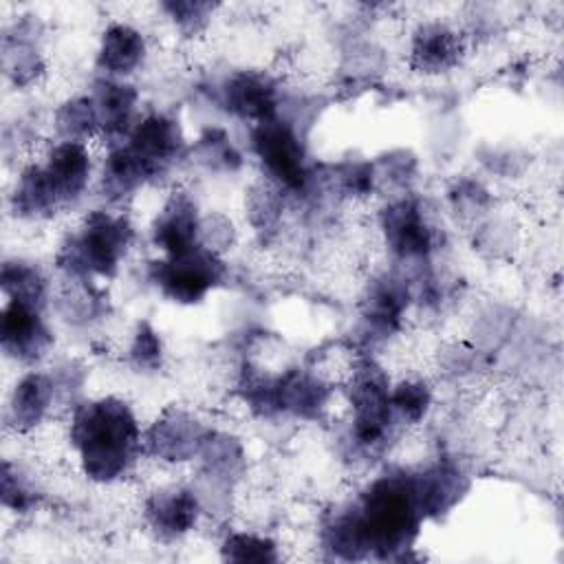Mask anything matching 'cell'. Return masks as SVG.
<instances>
[{"label":"cell","instance_id":"1","mask_svg":"<svg viewBox=\"0 0 564 564\" xmlns=\"http://www.w3.org/2000/svg\"><path fill=\"white\" fill-rule=\"evenodd\" d=\"M66 441L79 474L101 487L130 478L143 452V425L132 403L119 394L84 397L68 410Z\"/></svg>","mask_w":564,"mask_h":564},{"label":"cell","instance_id":"2","mask_svg":"<svg viewBox=\"0 0 564 564\" xmlns=\"http://www.w3.org/2000/svg\"><path fill=\"white\" fill-rule=\"evenodd\" d=\"M366 560L408 562L425 524L416 502L412 467L390 465L346 500Z\"/></svg>","mask_w":564,"mask_h":564},{"label":"cell","instance_id":"3","mask_svg":"<svg viewBox=\"0 0 564 564\" xmlns=\"http://www.w3.org/2000/svg\"><path fill=\"white\" fill-rule=\"evenodd\" d=\"M137 242V225L117 207L88 209L64 234L53 264L64 280H115Z\"/></svg>","mask_w":564,"mask_h":564},{"label":"cell","instance_id":"4","mask_svg":"<svg viewBox=\"0 0 564 564\" xmlns=\"http://www.w3.org/2000/svg\"><path fill=\"white\" fill-rule=\"evenodd\" d=\"M390 388L392 379L379 359L368 350H359L344 383L350 410L344 445L352 460L381 458L401 436L403 430L390 412Z\"/></svg>","mask_w":564,"mask_h":564},{"label":"cell","instance_id":"5","mask_svg":"<svg viewBox=\"0 0 564 564\" xmlns=\"http://www.w3.org/2000/svg\"><path fill=\"white\" fill-rule=\"evenodd\" d=\"M249 152L262 178L275 185L286 198L315 194L317 161L311 159L304 126L284 112L249 126Z\"/></svg>","mask_w":564,"mask_h":564},{"label":"cell","instance_id":"6","mask_svg":"<svg viewBox=\"0 0 564 564\" xmlns=\"http://www.w3.org/2000/svg\"><path fill=\"white\" fill-rule=\"evenodd\" d=\"M377 227L390 264L403 271L432 264L445 238L427 200L416 192L386 198L377 212Z\"/></svg>","mask_w":564,"mask_h":564},{"label":"cell","instance_id":"7","mask_svg":"<svg viewBox=\"0 0 564 564\" xmlns=\"http://www.w3.org/2000/svg\"><path fill=\"white\" fill-rule=\"evenodd\" d=\"M225 256L198 245L174 256H156L145 262V282L170 304L198 306L227 282Z\"/></svg>","mask_w":564,"mask_h":564},{"label":"cell","instance_id":"8","mask_svg":"<svg viewBox=\"0 0 564 564\" xmlns=\"http://www.w3.org/2000/svg\"><path fill=\"white\" fill-rule=\"evenodd\" d=\"M247 447L240 436L212 427L194 460L196 476L192 480L205 516L223 518L231 509L234 491L247 476Z\"/></svg>","mask_w":564,"mask_h":564},{"label":"cell","instance_id":"9","mask_svg":"<svg viewBox=\"0 0 564 564\" xmlns=\"http://www.w3.org/2000/svg\"><path fill=\"white\" fill-rule=\"evenodd\" d=\"M412 306V284L401 269L390 264L388 269L372 273L364 284L357 304L359 333L366 346L364 350L370 352L372 346L386 344L399 335Z\"/></svg>","mask_w":564,"mask_h":564},{"label":"cell","instance_id":"10","mask_svg":"<svg viewBox=\"0 0 564 564\" xmlns=\"http://www.w3.org/2000/svg\"><path fill=\"white\" fill-rule=\"evenodd\" d=\"M212 97L220 112L253 126L275 117L286 95L271 73L260 68H234L220 77Z\"/></svg>","mask_w":564,"mask_h":564},{"label":"cell","instance_id":"11","mask_svg":"<svg viewBox=\"0 0 564 564\" xmlns=\"http://www.w3.org/2000/svg\"><path fill=\"white\" fill-rule=\"evenodd\" d=\"M123 143L145 163L156 183L170 176L189 154L183 123L167 110L141 112Z\"/></svg>","mask_w":564,"mask_h":564},{"label":"cell","instance_id":"12","mask_svg":"<svg viewBox=\"0 0 564 564\" xmlns=\"http://www.w3.org/2000/svg\"><path fill=\"white\" fill-rule=\"evenodd\" d=\"M212 425L196 412L170 403L143 427V452L161 465L194 463Z\"/></svg>","mask_w":564,"mask_h":564},{"label":"cell","instance_id":"13","mask_svg":"<svg viewBox=\"0 0 564 564\" xmlns=\"http://www.w3.org/2000/svg\"><path fill=\"white\" fill-rule=\"evenodd\" d=\"M55 348L48 311L4 300L0 308V350L7 361L31 370L40 368Z\"/></svg>","mask_w":564,"mask_h":564},{"label":"cell","instance_id":"14","mask_svg":"<svg viewBox=\"0 0 564 564\" xmlns=\"http://www.w3.org/2000/svg\"><path fill=\"white\" fill-rule=\"evenodd\" d=\"M203 518V502L192 482L159 485L141 500V522L161 544L185 540Z\"/></svg>","mask_w":564,"mask_h":564},{"label":"cell","instance_id":"15","mask_svg":"<svg viewBox=\"0 0 564 564\" xmlns=\"http://www.w3.org/2000/svg\"><path fill=\"white\" fill-rule=\"evenodd\" d=\"M42 37L44 22L40 15H20L4 26L0 66L4 82L13 90H31L46 75Z\"/></svg>","mask_w":564,"mask_h":564},{"label":"cell","instance_id":"16","mask_svg":"<svg viewBox=\"0 0 564 564\" xmlns=\"http://www.w3.org/2000/svg\"><path fill=\"white\" fill-rule=\"evenodd\" d=\"M203 212L196 196L181 185H174L161 200L150 220L148 238L159 256H174L200 245Z\"/></svg>","mask_w":564,"mask_h":564},{"label":"cell","instance_id":"17","mask_svg":"<svg viewBox=\"0 0 564 564\" xmlns=\"http://www.w3.org/2000/svg\"><path fill=\"white\" fill-rule=\"evenodd\" d=\"M467 55V37L443 20H423L410 31L408 66L421 77H443L456 70Z\"/></svg>","mask_w":564,"mask_h":564},{"label":"cell","instance_id":"18","mask_svg":"<svg viewBox=\"0 0 564 564\" xmlns=\"http://www.w3.org/2000/svg\"><path fill=\"white\" fill-rule=\"evenodd\" d=\"M412 480L425 522L445 520L471 489V476L467 469L447 456H438L425 465L412 467Z\"/></svg>","mask_w":564,"mask_h":564},{"label":"cell","instance_id":"19","mask_svg":"<svg viewBox=\"0 0 564 564\" xmlns=\"http://www.w3.org/2000/svg\"><path fill=\"white\" fill-rule=\"evenodd\" d=\"M59 410L57 390L48 370H24L9 388L4 401V427L15 436L37 432Z\"/></svg>","mask_w":564,"mask_h":564},{"label":"cell","instance_id":"20","mask_svg":"<svg viewBox=\"0 0 564 564\" xmlns=\"http://www.w3.org/2000/svg\"><path fill=\"white\" fill-rule=\"evenodd\" d=\"M40 163L64 212L77 207L86 198L93 181L97 178V161L88 143L51 141L42 150Z\"/></svg>","mask_w":564,"mask_h":564},{"label":"cell","instance_id":"21","mask_svg":"<svg viewBox=\"0 0 564 564\" xmlns=\"http://www.w3.org/2000/svg\"><path fill=\"white\" fill-rule=\"evenodd\" d=\"M88 95L93 97L97 110L99 139L106 145L121 143L141 117L139 88L130 79L93 77Z\"/></svg>","mask_w":564,"mask_h":564},{"label":"cell","instance_id":"22","mask_svg":"<svg viewBox=\"0 0 564 564\" xmlns=\"http://www.w3.org/2000/svg\"><path fill=\"white\" fill-rule=\"evenodd\" d=\"M97 194L106 207L121 209L145 187L156 185L145 163L121 141L106 145L101 161L97 163Z\"/></svg>","mask_w":564,"mask_h":564},{"label":"cell","instance_id":"23","mask_svg":"<svg viewBox=\"0 0 564 564\" xmlns=\"http://www.w3.org/2000/svg\"><path fill=\"white\" fill-rule=\"evenodd\" d=\"M148 59L145 33L123 20H112L99 31L95 48V77L130 79Z\"/></svg>","mask_w":564,"mask_h":564},{"label":"cell","instance_id":"24","mask_svg":"<svg viewBox=\"0 0 564 564\" xmlns=\"http://www.w3.org/2000/svg\"><path fill=\"white\" fill-rule=\"evenodd\" d=\"M7 212L26 225L48 223L64 212L40 159L22 163L15 172L7 192Z\"/></svg>","mask_w":564,"mask_h":564},{"label":"cell","instance_id":"25","mask_svg":"<svg viewBox=\"0 0 564 564\" xmlns=\"http://www.w3.org/2000/svg\"><path fill=\"white\" fill-rule=\"evenodd\" d=\"M333 386L311 368L291 366L278 372V412L297 421H322L333 401Z\"/></svg>","mask_w":564,"mask_h":564},{"label":"cell","instance_id":"26","mask_svg":"<svg viewBox=\"0 0 564 564\" xmlns=\"http://www.w3.org/2000/svg\"><path fill=\"white\" fill-rule=\"evenodd\" d=\"M51 313L68 328H90L110 315V297L99 282L62 278L53 293Z\"/></svg>","mask_w":564,"mask_h":564},{"label":"cell","instance_id":"27","mask_svg":"<svg viewBox=\"0 0 564 564\" xmlns=\"http://www.w3.org/2000/svg\"><path fill=\"white\" fill-rule=\"evenodd\" d=\"M0 289L4 300H15L42 311H51L53 280L46 269L24 256H7L0 264Z\"/></svg>","mask_w":564,"mask_h":564},{"label":"cell","instance_id":"28","mask_svg":"<svg viewBox=\"0 0 564 564\" xmlns=\"http://www.w3.org/2000/svg\"><path fill=\"white\" fill-rule=\"evenodd\" d=\"M187 161L207 174L231 176L245 167V152L231 139L227 128L212 123L200 128L196 139L189 141Z\"/></svg>","mask_w":564,"mask_h":564},{"label":"cell","instance_id":"29","mask_svg":"<svg viewBox=\"0 0 564 564\" xmlns=\"http://www.w3.org/2000/svg\"><path fill=\"white\" fill-rule=\"evenodd\" d=\"M44 489L35 471L18 458L4 456L0 467V505L7 513L29 516L40 509Z\"/></svg>","mask_w":564,"mask_h":564},{"label":"cell","instance_id":"30","mask_svg":"<svg viewBox=\"0 0 564 564\" xmlns=\"http://www.w3.org/2000/svg\"><path fill=\"white\" fill-rule=\"evenodd\" d=\"M51 130L55 141L90 143L99 139V119L88 93L64 97L51 115Z\"/></svg>","mask_w":564,"mask_h":564},{"label":"cell","instance_id":"31","mask_svg":"<svg viewBox=\"0 0 564 564\" xmlns=\"http://www.w3.org/2000/svg\"><path fill=\"white\" fill-rule=\"evenodd\" d=\"M286 200L289 198L262 176L245 192V220L262 242L278 236Z\"/></svg>","mask_w":564,"mask_h":564},{"label":"cell","instance_id":"32","mask_svg":"<svg viewBox=\"0 0 564 564\" xmlns=\"http://www.w3.org/2000/svg\"><path fill=\"white\" fill-rule=\"evenodd\" d=\"M236 392L245 408L258 419H278V372L245 361L236 381Z\"/></svg>","mask_w":564,"mask_h":564},{"label":"cell","instance_id":"33","mask_svg":"<svg viewBox=\"0 0 564 564\" xmlns=\"http://www.w3.org/2000/svg\"><path fill=\"white\" fill-rule=\"evenodd\" d=\"M434 405V388L423 377H403L392 381L390 388V412L394 423L405 432L423 423Z\"/></svg>","mask_w":564,"mask_h":564},{"label":"cell","instance_id":"34","mask_svg":"<svg viewBox=\"0 0 564 564\" xmlns=\"http://www.w3.org/2000/svg\"><path fill=\"white\" fill-rule=\"evenodd\" d=\"M445 203L456 220L469 225H476L494 212V194L474 174L456 176L445 189Z\"/></svg>","mask_w":564,"mask_h":564},{"label":"cell","instance_id":"35","mask_svg":"<svg viewBox=\"0 0 564 564\" xmlns=\"http://www.w3.org/2000/svg\"><path fill=\"white\" fill-rule=\"evenodd\" d=\"M165 341L161 330L150 322V319H137L130 337H128V346H126V364L132 372L150 377L163 370L165 366Z\"/></svg>","mask_w":564,"mask_h":564},{"label":"cell","instance_id":"36","mask_svg":"<svg viewBox=\"0 0 564 564\" xmlns=\"http://www.w3.org/2000/svg\"><path fill=\"white\" fill-rule=\"evenodd\" d=\"M218 555L220 560L236 564H275L282 560L280 542L275 538L247 529L227 531L218 544Z\"/></svg>","mask_w":564,"mask_h":564},{"label":"cell","instance_id":"37","mask_svg":"<svg viewBox=\"0 0 564 564\" xmlns=\"http://www.w3.org/2000/svg\"><path fill=\"white\" fill-rule=\"evenodd\" d=\"M372 165L377 192H388L386 198L412 192V185L419 178V159L412 150L405 148L381 152L372 159Z\"/></svg>","mask_w":564,"mask_h":564},{"label":"cell","instance_id":"38","mask_svg":"<svg viewBox=\"0 0 564 564\" xmlns=\"http://www.w3.org/2000/svg\"><path fill=\"white\" fill-rule=\"evenodd\" d=\"M216 9V2L203 0H165L159 4V11L183 37H198L200 33H205L212 24Z\"/></svg>","mask_w":564,"mask_h":564},{"label":"cell","instance_id":"39","mask_svg":"<svg viewBox=\"0 0 564 564\" xmlns=\"http://www.w3.org/2000/svg\"><path fill=\"white\" fill-rule=\"evenodd\" d=\"M48 375L55 383L59 408L70 410L77 401L84 399L88 368L79 359H59L48 368Z\"/></svg>","mask_w":564,"mask_h":564},{"label":"cell","instance_id":"40","mask_svg":"<svg viewBox=\"0 0 564 564\" xmlns=\"http://www.w3.org/2000/svg\"><path fill=\"white\" fill-rule=\"evenodd\" d=\"M491 214H487L482 220L474 225V249H478L482 256L496 258L511 249L513 227L509 220Z\"/></svg>","mask_w":564,"mask_h":564},{"label":"cell","instance_id":"41","mask_svg":"<svg viewBox=\"0 0 564 564\" xmlns=\"http://www.w3.org/2000/svg\"><path fill=\"white\" fill-rule=\"evenodd\" d=\"M238 240V229L234 220L223 212H207L203 214L200 225V245L225 256L229 249H234Z\"/></svg>","mask_w":564,"mask_h":564},{"label":"cell","instance_id":"42","mask_svg":"<svg viewBox=\"0 0 564 564\" xmlns=\"http://www.w3.org/2000/svg\"><path fill=\"white\" fill-rule=\"evenodd\" d=\"M485 366V350L467 344H454L452 348L445 350V361L443 368L447 375L454 377H465Z\"/></svg>","mask_w":564,"mask_h":564}]
</instances>
